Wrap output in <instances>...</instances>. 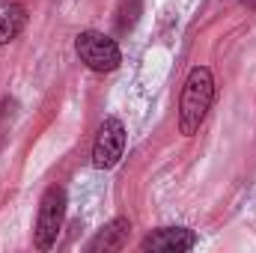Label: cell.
I'll return each instance as SVG.
<instances>
[{
    "label": "cell",
    "mask_w": 256,
    "mask_h": 253,
    "mask_svg": "<svg viewBox=\"0 0 256 253\" xmlns=\"http://www.w3.org/2000/svg\"><path fill=\"white\" fill-rule=\"evenodd\" d=\"M212 102H214V78L206 66H194L179 96V131L185 137L200 131V126L208 116Z\"/></svg>",
    "instance_id": "1"
},
{
    "label": "cell",
    "mask_w": 256,
    "mask_h": 253,
    "mask_svg": "<svg viewBox=\"0 0 256 253\" xmlns=\"http://www.w3.org/2000/svg\"><path fill=\"white\" fill-rule=\"evenodd\" d=\"M27 24V9L15 0H0V45H9Z\"/></svg>",
    "instance_id": "7"
},
{
    "label": "cell",
    "mask_w": 256,
    "mask_h": 253,
    "mask_svg": "<svg viewBox=\"0 0 256 253\" xmlns=\"http://www.w3.org/2000/svg\"><path fill=\"white\" fill-rule=\"evenodd\" d=\"M66 220V190L63 188H48L42 194L39 214H36V230H33V244L39 250H51L57 244V236L63 230Z\"/></svg>",
    "instance_id": "2"
},
{
    "label": "cell",
    "mask_w": 256,
    "mask_h": 253,
    "mask_svg": "<svg viewBox=\"0 0 256 253\" xmlns=\"http://www.w3.org/2000/svg\"><path fill=\"white\" fill-rule=\"evenodd\" d=\"M12 108H15V102H3V104H0V149H3L6 134H9V128H12Z\"/></svg>",
    "instance_id": "8"
},
{
    "label": "cell",
    "mask_w": 256,
    "mask_h": 253,
    "mask_svg": "<svg viewBox=\"0 0 256 253\" xmlns=\"http://www.w3.org/2000/svg\"><path fill=\"white\" fill-rule=\"evenodd\" d=\"M74 54L80 57V63L86 66V68H92V72H114V68H120V63H122L120 45H116L110 36L98 33V30H84V33H78V39H74Z\"/></svg>",
    "instance_id": "3"
},
{
    "label": "cell",
    "mask_w": 256,
    "mask_h": 253,
    "mask_svg": "<svg viewBox=\"0 0 256 253\" xmlns=\"http://www.w3.org/2000/svg\"><path fill=\"white\" fill-rule=\"evenodd\" d=\"M122 152H126V126H122L116 116H108V120L98 126L96 143H92V167L110 170V167L120 164Z\"/></svg>",
    "instance_id": "4"
},
{
    "label": "cell",
    "mask_w": 256,
    "mask_h": 253,
    "mask_svg": "<svg viewBox=\"0 0 256 253\" xmlns=\"http://www.w3.org/2000/svg\"><path fill=\"white\" fill-rule=\"evenodd\" d=\"M128 232H131V220H128V218H114L110 224H104V226L96 232V238L86 244V250L90 253L122 250L126 242H128Z\"/></svg>",
    "instance_id": "6"
},
{
    "label": "cell",
    "mask_w": 256,
    "mask_h": 253,
    "mask_svg": "<svg viewBox=\"0 0 256 253\" xmlns=\"http://www.w3.org/2000/svg\"><path fill=\"white\" fill-rule=\"evenodd\" d=\"M196 248V236L185 226H161L149 232L140 242V250H155V253H182Z\"/></svg>",
    "instance_id": "5"
}]
</instances>
